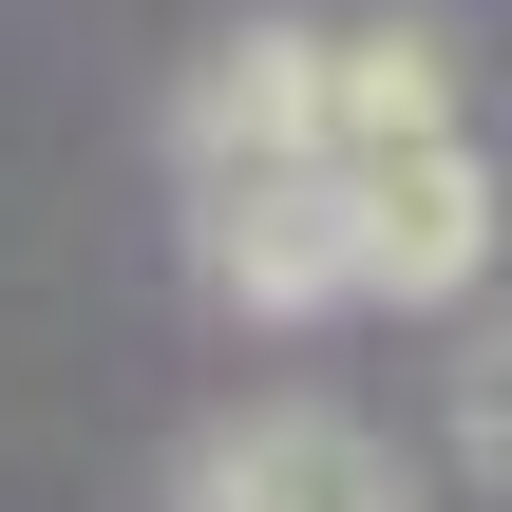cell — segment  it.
<instances>
[{"label": "cell", "mask_w": 512, "mask_h": 512, "mask_svg": "<svg viewBox=\"0 0 512 512\" xmlns=\"http://www.w3.org/2000/svg\"><path fill=\"white\" fill-rule=\"evenodd\" d=\"M190 512H437L399 475V437H361L342 399H266V418H228V437H190Z\"/></svg>", "instance_id": "6da1fadb"}, {"label": "cell", "mask_w": 512, "mask_h": 512, "mask_svg": "<svg viewBox=\"0 0 512 512\" xmlns=\"http://www.w3.org/2000/svg\"><path fill=\"white\" fill-rule=\"evenodd\" d=\"M342 228H361V304H456V285L494 266V171H475V133L361 152V171H342Z\"/></svg>", "instance_id": "7a4b0ae2"}, {"label": "cell", "mask_w": 512, "mask_h": 512, "mask_svg": "<svg viewBox=\"0 0 512 512\" xmlns=\"http://www.w3.org/2000/svg\"><path fill=\"white\" fill-rule=\"evenodd\" d=\"M190 190H266V171H323V38L304 19H247L190 57V114H171Z\"/></svg>", "instance_id": "3957f363"}, {"label": "cell", "mask_w": 512, "mask_h": 512, "mask_svg": "<svg viewBox=\"0 0 512 512\" xmlns=\"http://www.w3.org/2000/svg\"><path fill=\"white\" fill-rule=\"evenodd\" d=\"M190 228H209V285H228L247 323H323V304H361V228H342V171L190 190Z\"/></svg>", "instance_id": "277c9868"}, {"label": "cell", "mask_w": 512, "mask_h": 512, "mask_svg": "<svg viewBox=\"0 0 512 512\" xmlns=\"http://www.w3.org/2000/svg\"><path fill=\"white\" fill-rule=\"evenodd\" d=\"M418 133H456V38L437 19H342L323 38V171L418 152Z\"/></svg>", "instance_id": "5b68a950"}, {"label": "cell", "mask_w": 512, "mask_h": 512, "mask_svg": "<svg viewBox=\"0 0 512 512\" xmlns=\"http://www.w3.org/2000/svg\"><path fill=\"white\" fill-rule=\"evenodd\" d=\"M456 475H494V494H512V304L456 342Z\"/></svg>", "instance_id": "8992f818"}]
</instances>
